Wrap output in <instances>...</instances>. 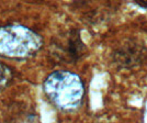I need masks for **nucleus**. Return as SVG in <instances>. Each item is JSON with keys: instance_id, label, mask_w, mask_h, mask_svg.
<instances>
[{"instance_id": "f257e3e1", "label": "nucleus", "mask_w": 147, "mask_h": 123, "mask_svg": "<svg viewBox=\"0 0 147 123\" xmlns=\"http://www.w3.org/2000/svg\"><path fill=\"white\" fill-rule=\"evenodd\" d=\"M44 91L57 108L71 111L82 103L85 86L78 75L67 70H57L45 79Z\"/></svg>"}, {"instance_id": "f03ea898", "label": "nucleus", "mask_w": 147, "mask_h": 123, "mask_svg": "<svg viewBox=\"0 0 147 123\" xmlns=\"http://www.w3.org/2000/svg\"><path fill=\"white\" fill-rule=\"evenodd\" d=\"M43 41L34 31L23 25L0 28V55L8 58L24 59L42 47Z\"/></svg>"}, {"instance_id": "7ed1b4c3", "label": "nucleus", "mask_w": 147, "mask_h": 123, "mask_svg": "<svg viewBox=\"0 0 147 123\" xmlns=\"http://www.w3.org/2000/svg\"><path fill=\"white\" fill-rule=\"evenodd\" d=\"M12 79V72L7 65L0 62V89L5 87Z\"/></svg>"}]
</instances>
